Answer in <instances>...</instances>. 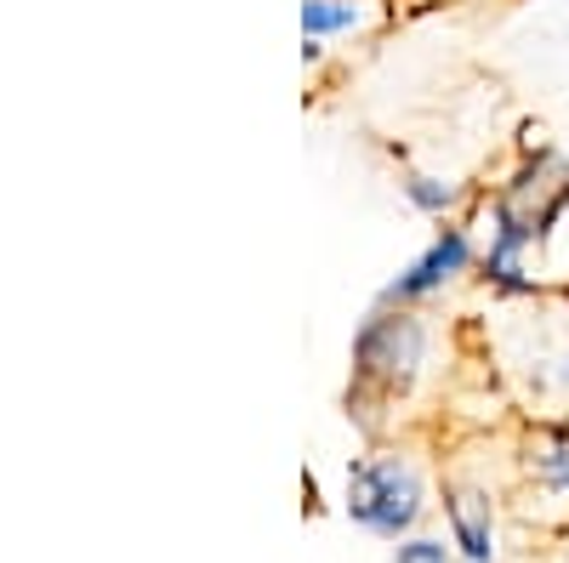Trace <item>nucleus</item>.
<instances>
[{
    "mask_svg": "<svg viewBox=\"0 0 569 563\" xmlns=\"http://www.w3.org/2000/svg\"><path fill=\"white\" fill-rule=\"evenodd\" d=\"M445 524H450V546L467 563H496V512L485 490H450L445 495Z\"/></svg>",
    "mask_w": 569,
    "mask_h": 563,
    "instance_id": "39448f33",
    "label": "nucleus"
},
{
    "mask_svg": "<svg viewBox=\"0 0 569 563\" xmlns=\"http://www.w3.org/2000/svg\"><path fill=\"white\" fill-rule=\"evenodd\" d=\"M382 18V0H302V40H308V58L325 52V40L370 29Z\"/></svg>",
    "mask_w": 569,
    "mask_h": 563,
    "instance_id": "423d86ee",
    "label": "nucleus"
},
{
    "mask_svg": "<svg viewBox=\"0 0 569 563\" xmlns=\"http://www.w3.org/2000/svg\"><path fill=\"white\" fill-rule=\"evenodd\" d=\"M563 211H569V160L558 149L536 143V149H525L518 171L490 200V228L518 233V240H530V245H547V233Z\"/></svg>",
    "mask_w": 569,
    "mask_h": 563,
    "instance_id": "f03ea898",
    "label": "nucleus"
},
{
    "mask_svg": "<svg viewBox=\"0 0 569 563\" xmlns=\"http://www.w3.org/2000/svg\"><path fill=\"white\" fill-rule=\"evenodd\" d=\"M427 506V484L405 455H365L348 466V519L382 541H405Z\"/></svg>",
    "mask_w": 569,
    "mask_h": 563,
    "instance_id": "7ed1b4c3",
    "label": "nucleus"
},
{
    "mask_svg": "<svg viewBox=\"0 0 569 563\" xmlns=\"http://www.w3.org/2000/svg\"><path fill=\"white\" fill-rule=\"evenodd\" d=\"M530 466H536L541 490L569 495V433H563V428H547L541 444H536V455H530Z\"/></svg>",
    "mask_w": 569,
    "mask_h": 563,
    "instance_id": "6e6552de",
    "label": "nucleus"
},
{
    "mask_svg": "<svg viewBox=\"0 0 569 563\" xmlns=\"http://www.w3.org/2000/svg\"><path fill=\"white\" fill-rule=\"evenodd\" d=\"M427 319L416 308H376L353 336V388L359 399H405L427 364Z\"/></svg>",
    "mask_w": 569,
    "mask_h": 563,
    "instance_id": "f257e3e1",
    "label": "nucleus"
},
{
    "mask_svg": "<svg viewBox=\"0 0 569 563\" xmlns=\"http://www.w3.org/2000/svg\"><path fill=\"white\" fill-rule=\"evenodd\" d=\"M388 563H450V546L433 541V535H405Z\"/></svg>",
    "mask_w": 569,
    "mask_h": 563,
    "instance_id": "1a4fd4ad",
    "label": "nucleus"
},
{
    "mask_svg": "<svg viewBox=\"0 0 569 563\" xmlns=\"http://www.w3.org/2000/svg\"><path fill=\"white\" fill-rule=\"evenodd\" d=\"M405 200L421 211V217H450L461 205V188L450 177H433V171H405Z\"/></svg>",
    "mask_w": 569,
    "mask_h": 563,
    "instance_id": "0eeeda50",
    "label": "nucleus"
},
{
    "mask_svg": "<svg viewBox=\"0 0 569 563\" xmlns=\"http://www.w3.org/2000/svg\"><path fill=\"white\" fill-rule=\"evenodd\" d=\"M479 268V240L461 228V222H450V228H439L433 240L421 245V257L416 262H405L388 285H382V302L388 308H416V302H427V296H439V291H450L461 273H472Z\"/></svg>",
    "mask_w": 569,
    "mask_h": 563,
    "instance_id": "20e7f679",
    "label": "nucleus"
}]
</instances>
